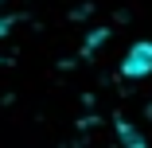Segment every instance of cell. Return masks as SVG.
<instances>
[{
	"label": "cell",
	"instance_id": "1",
	"mask_svg": "<svg viewBox=\"0 0 152 148\" xmlns=\"http://www.w3.org/2000/svg\"><path fill=\"white\" fill-rule=\"evenodd\" d=\"M148 74H152V39H137V43H129L125 55H121V78L140 82Z\"/></svg>",
	"mask_w": 152,
	"mask_h": 148
},
{
	"label": "cell",
	"instance_id": "2",
	"mask_svg": "<svg viewBox=\"0 0 152 148\" xmlns=\"http://www.w3.org/2000/svg\"><path fill=\"white\" fill-rule=\"evenodd\" d=\"M117 136H121V144H125V148H144L140 133H137L133 125H125V121H117Z\"/></svg>",
	"mask_w": 152,
	"mask_h": 148
}]
</instances>
